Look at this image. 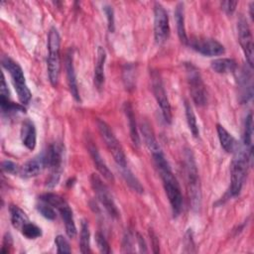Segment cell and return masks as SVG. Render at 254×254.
<instances>
[{"label": "cell", "mask_w": 254, "mask_h": 254, "mask_svg": "<svg viewBox=\"0 0 254 254\" xmlns=\"http://www.w3.org/2000/svg\"><path fill=\"white\" fill-rule=\"evenodd\" d=\"M44 168L46 167V157H45V152L34 157L33 159L29 160L26 162L20 169V175L23 178H33L38 176Z\"/></svg>", "instance_id": "obj_16"}, {"label": "cell", "mask_w": 254, "mask_h": 254, "mask_svg": "<svg viewBox=\"0 0 254 254\" xmlns=\"http://www.w3.org/2000/svg\"><path fill=\"white\" fill-rule=\"evenodd\" d=\"M185 246L188 247L189 249L187 250V252H194L191 248L194 247V242H193V237H192V231L191 229H189L186 233V237H185Z\"/></svg>", "instance_id": "obj_41"}, {"label": "cell", "mask_w": 254, "mask_h": 254, "mask_svg": "<svg viewBox=\"0 0 254 254\" xmlns=\"http://www.w3.org/2000/svg\"><path fill=\"white\" fill-rule=\"evenodd\" d=\"M55 243L57 246L58 253H70V247L67 240L63 235H58L55 238Z\"/></svg>", "instance_id": "obj_36"}, {"label": "cell", "mask_w": 254, "mask_h": 254, "mask_svg": "<svg viewBox=\"0 0 254 254\" xmlns=\"http://www.w3.org/2000/svg\"><path fill=\"white\" fill-rule=\"evenodd\" d=\"M186 173L191 207L194 210H197L200 207L201 203V190L196 164L190 150H188L186 152Z\"/></svg>", "instance_id": "obj_4"}, {"label": "cell", "mask_w": 254, "mask_h": 254, "mask_svg": "<svg viewBox=\"0 0 254 254\" xmlns=\"http://www.w3.org/2000/svg\"><path fill=\"white\" fill-rule=\"evenodd\" d=\"M90 184H91V187H92L98 200L103 205V207L106 209L108 214L114 218L119 217V214H120L119 210L113 200V197H112L108 188L101 181V179L97 175L92 174L90 177Z\"/></svg>", "instance_id": "obj_10"}, {"label": "cell", "mask_w": 254, "mask_h": 254, "mask_svg": "<svg viewBox=\"0 0 254 254\" xmlns=\"http://www.w3.org/2000/svg\"><path fill=\"white\" fill-rule=\"evenodd\" d=\"M230 165V189L229 196H236L240 193L243 187L248 169L252 162V150L245 147L237 148Z\"/></svg>", "instance_id": "obj_2"}, {"label": "cell", "mask_w": 254, "mask_h": 254, "mask_svg": "<svg viewBox=\"0 0 254 254\" xmlns=\"http://www.w3.org/2000/svg\"><path fill=\"white\" fill-rule=\"evenodd\" d=\"M151 80H152V90L161 108L162 115L165 121L170 124L172 122V109L167 96V92L164 87L162 77L157 70H153L151 72Z\"/></svg>", "instance_id": "obj_11"}, {"label": "cell", "mask_w": 254, "mask_h": 254, "mask_svg": "<svg viewBox=\"0 0 254 254\" xmlns=\"http://www.w3.org/2000/svg\"><path fill=\"white\" fill-rule=\"evenodd\" d=\"M150 236H151V240H152V245H153V251L155 253L159 252V241L157 239V236L154 234L153 231H151L150 229Z\"/></svg>", "instance_id": "obj_45"}, {"label": "cell", "mask_w": 254, "mask_h": 254, "mask_svg": "<svg viewBox=\"0 0 254 254\" xmlns=\"http://www.w3.org/2000/svg\"><path fill=\"white\" fill-rule=\"evenodd\" d=\"M103 11H104V14L106 15V19H107V26H108V30L110 33H113L114 32V12H113V9L111 6L109 5H105L103 7Z\"/></svg>", "instance_id": "obj_37"}, {"label": "cell", "mask_w": 254, "mask_h": 254, "mask_svg": "<svg viewBox=\"0 0 254 254\" xmlns=\"http://www.w3.org/2000/svg\"><path fill=\"white\" fill-rule=\"evenodd\" d=\"M60 47H61V38L58 30L55 27H52L48 35V74L50 82L53 86H57L60 77L61 70V56H60Z\"/></svg>", "instance_id": "obj_3"}, {"label": "cell", "mask_w": 254, "mask_h": 254, "mask_svg": "<svg viewBox=\"0 0 254 254\" xmlns=\"http://www.w3.org/2000/svg\"><path fill=\"white\" fill-rule=\"evenodd\" d=\"M0 105H1V110L3 114L6 115H12L16 114L17 112H24L26 111L25 107L22 104H17L12 101H10L9 98L6 97H0Z\"/></svg>", "instance_id": "obj_29"}, {"label": "cell", "mask_w": 254, "mask_h": 254, "mask_svg": "<svg viewBox=\"0 0 254 254\" xmlns=\"http://www.w3.org/2000/svg\"><path fill=\"white\" fill-rule=\"evenodd\" d=\"M170 25L169 16L165 8L160 3L154 6V35L157 44H163L169 37Z\"/></svg>", "instance_id": "obj_13"}, {"label": "cell", "mask_w": 254, "mask_h": 254, "mask_svg": "<svg viewBox=\"0 0 254 254\" xmlns=\"http://www.w3.org/2000/svg\"><path fill=\"white\" fill-rule=\"evenodd\" d=\"M0 97H6L9 98V89L7 87L4 75H2V79H1V87H0Z\"/></svg>", "instance_id": "obj_43"}, {"label": "cell", "mask_w": 254, "mask_h": 254, "mask_svg": "<svg viewBox=\"0 0 254 254\" xmlns=\"http://www.w3.org/2000/svg\"><path fill=\"white\" fill-rule=\"evenodd\" d=\"M122 169V176L126 182V184L136 192L139 193H143L144 192V189L142 187V185L140 184V182L137 180V178L132 174V172L130 170L126 168H121Z\"/></svg>", "instance_id": "obj_31"}, {"label": "cell", "mask_w": 254, "mask_h": 254, "mask_svg": "<svg viewBox=\"0 0 254 254\" xmlns=\"http://www.w3.org/2000/svg\"><path fill=\"white\" fill-rule=\"evenodd\" d=\"M21 140L23 145L29 149L34 150L37 143V133L36 127L33 121L26 119L23 121L21 126Z\"/></svg>", "instance_id": "obj_19"}, {"label": "cell", "mask_w": 254, "mask_h": 254, "mask_svg": "<svg viewBox=\"0 0 254 254\" xmlns=\"http://www.w3.org/2000/svg\"><path fill=\"white\" fill-rule=\"evenodd\" d=\"M249 9H250V17L253 19V9H254V2H252V3L250 4V7H249Z\"/></svg>", "instance_id": "obj_46"}, {"label": "cell", "mask_w": 254, "mask_h": 254, "mask_svg": "<svg viewBox=\"0 0 254 254\" xmlns=\"http://www.w3.org/2000/svg\"><path fill=\"white\" fill-rule=\"evenodd\" d=\"M252 135H253V116L250 112L244 121V130H243V144L244 147L253 150L252 148Z\"/></svg>", "instance_id": "obj_28"}, {"label": "cell", "mask_w": 254, "mask_h": 254, "mask_svg": "<svg viewBox=\"0 0 254 254\" xmlns=\"http://www.w3.org/2000/svg\"><path fill=\"white\" fill-rule=\"evenodd\" d=\"M134 70H135V67L131 64H126L125 69L123 70V78H124L125 86L127 89L133 88L134 86Z\"/></svg>", "instance_id": "obj_34"}, {"label": "cell", "mask_w": 254, "mask_h": 254, "mask_svg": "<svg viewBox=\"0 0 254 254\" xmlns=\"http://www.w3.org/2000/svg\"><path fill=\"white\" fill-rule=\"evenodd\" d=\"M63 155L64 147L59 142L52 144L45 152L46 167L50 169V176L47 181L49 188H54L60 181L63 172Z\"/></svg>", "instance_id": "obj_7"}, {"label": "cell", "mask_w": 254, "mask_h": 254, "mask_svg": "<svg viewBox=\"0 0 254 254\" xmlns=\"http://www.w3.org/2000/svg\"><path fill=\"white\" fill-rule=\"evenodd\" d=\"M136 236H137V242H138V245H139L140 251H141V252H144V253L148 252V250H147V246H146V242H145L144 238H143L139 233H137V234H136Z\"/></svg>", "instance_id": "obj_44"}, {"label": "cell", "mask_w": 254, "mask_h": 254, "mask_svg": "<svg viewBox=\"0 0 254 254\" xmlns=\"http://www.w3.org/2000/svg\"><path fill=\"white\" fill-rule=\"evenodd\" d=\"M20 169H21V167H19L16 163H14L12 161L6 160V161L2 162V170L6 173L15 175V174L20 173Z\"/></svg>", "instance_id": "obj_38"}, {"label": "cell", "mask_w": 254, "mask_h": 254, "mask_svg": "<svg viewBox=\"0 0 254 254\" xmlns=\"http://www.w3.org/2000/svg\"><path fill=\"white\" fill-rule=\"evenodd\" d=\"M21 232L25 237L29 239H35L42 235V229L30 221L23 225V227L21 228Z\"/></svg>", "instance_id": "obj_32"}, {"label": "cell", "mask_w": 254, "mask_h": 254, "mask_svg": "<svg viewBox=\"0 0 254 254\" xmlns=\"http://www.w3.org/2000/svg\"><path fill=\"white\" fill-rule=\"evenodd\" d=\"M87 149H88V152H89V154L92 158V161H93L96 169L98 170V172L103 176V178L105 180L113 183L114 177H113L112 172L109 170V168L107 167V165L101 158L96 146L93 144V142L91 140H87Z\"/></svg>", "instance_id": "obj_17"}, {"label": "cell", "mask_w": 254, "mask_h": 254, "mask_svg": "<svg viewBox=\"0 0 254 254\" xmlns=\"http://www.w3.org/2000/svg\"><path fill=\"white\" fill-rule=\"evenodd\" d=\"M133 245L132 242V234L130 232H126L123 238V251L125 252H133V249L131 248Z\"/></svg>", "instance_id": "obj_40"}, {"label": "cell", "mask_w": 254, "mask_h": 254, "mask_svg": "<svg viewBox=\"0 0 254 254\" xmlns=\"http://www.w3.org/2000/svg\"><path fill=\"white\" fill-rule=\"evenodd\" d=\"M97 58L94 66V85L100 90L104 84V64L106 61V52L102 47L97 48Z\"/></svg>", "instance_id": "obj_20"}, {"label": "cell", "mask_w": 254, "mask_h": 254, "mask_svg": "<svg viewBox=\"0 0 254 254\" xmlns=\"http://www.w3.org/2000/svg\"><path fill=\"white\" fill-rule=\"evenodd\" d=\"M9 211H10L12 225L15 228L21 230L23 225L29 221L28 216L26 215V213L24 212L23 209H21L19 206L14 205V204H11L9 206Z\"/></svg>", "instance_id": "obj_26"}, {"label": "cell", "mask_w": 254, "mask_h": 254, "mask_svg": "<svg viewBox=\"0 0 254 254\" xmlns=\"http://www.w3.org/2000/svg\"><path fill=\"white\" fill-rule=\"evenodd\" d=\"M95 241H96L97 247H98V249H99V251L101 253L109 254L111 252L109 243L107 242L106 238L104 237V235L101 232H96V234H95Z\"/></svg>", "instance_id": "obj_35"}, {"label": "cell", "mask_w": 254, "mask_h": 254, "mask_svg": "<svg viewBox=\"0 0 254 254\" xmlns=\"http://www.w3.org/2000/svg\"><path fill=\"white\" fill-rule=\"evenodd\" d=\"M185 66H186L190 91V95L192 97L193 102L198 106L205 105L207 101L206 89L202 81V78L200 76L199 70L191 64H186Z\"/></svg>", "instance_id": "obj_9"}, {"label": "cell", "mask_w": 254, "mask_h": 254, "mask_svg": "<svg viewBox=\"0 0 254 254\" xmlns=\"http://www.w3.org/2000/svg\"><path fill=\"white\" fill-rule=\"evenodd\" d=\"M36 207H37V210L47 219L54 220L56 218V216H57L54 207L51 204H49V203H47V202H45L43 200H41V202L38 203Z\"/></svg>", "instance_id": "obj_33"}, {"label": "cell", "mask_w": 254, "mask_h": 254, "mask_svg": "<svg viewBox=\"0 0 254 254\" xmlns=\"http://www.w3.org/2000/svg\"><path fill=\"white\" fill-rule=\"evenodd\" d=\"M40 199L51 204L54 208L58 209L61 213V216L64 220V227H65V232L69 238H73L76 235V227L73 219V214L72 210L70 209L68 203L65 201L64 197H62L59 194L53 193V192H48L44 193L40 196Z\"/></svg>", "instance_id": "obj_6"}, {"label": "cell", "mask_w": 254, "mask_h": 254, "mask_svg": "<svg viewBox=\"0 0 254 254\" xmlns=\"http://www.w3.org/2000/svg\"><path fill=\"white\" fill-rule=\"evenodd\" d=\"M211 68L217 73L234 72L237 69V63L233 59L222 58L211 62Z\"/></svg>", "instance_id": "obj_24"}, {"label": "cell", "mask_w": 254, "mask_h": 254, "mask_svg": "<svg viewBox=\"0 0 254 254\" xmlns=\"http://www.w3.org/2000/svg\"><path fill=\"white\" fill-rule=\"evenodd\" d=\"M237 4V1H223L221 2V7L227 14H232L235 11Z\"/></svg>", "instance_id": "obj_42"}, {"label": "cell", "mask_w": 254, "mask_h": 254, "mask_svg": "<svg viewBox=\"0 0 254 254\" xmlns=\"http://www.w3.org/2000/svg\"><path fill=\"white\" fill-rule=\"evenodd\" d=\"M237 30H238V39L240 46L243 50L245 55L246 61L249 66L252 68L254 64V51H253V38L250 31V28L247 24V21L241 17L237 23Z\"/></svg>", "instance_id": "obj_14"}, {"label": "cell", "mask_w": 254, "mask_h": 254, "mask_svg": "<svg viewBox=\"0 0 254 254\" xmlns=\"http://www.w3.org/2000/svg\"><path fill=\"white\" fill-rule=\"evenodd\" d=\"M90 233L88 223L85 220H82L81 227H80V235H79V248L80 252L83 254L90 253Z\"/></svg>", "instance_id": "obj_27"}, {"label": "cell", "mask_w": 254, "mask_h": 254, "mask_svg": "<svg viewBox=\"0 0 254 254\" xmlns=\"http://www.w3.org/2000/svg\"><path fill=\"white\" fill-rule=\"evenodd\" d=\"M64 66H65L66 78H67V84H68L69 91L76 101H80L78 87H77V81H76V75H75V70H74V65H73V59H72V54L70 51H68L65 56Z\"/></svg>", "instance_id": "obj_18"}, {"label": "cell", "mask_w": 254, "mask_h": 254, "mask_svg": "<svg viewBox=\"0 0 254 254\" xmlns=\"http://www.w3.org/2000/svg\"><path fill=\"white\" fill-rule=\"evenodd\" d=\"M140 130L144 138V142L147 146V148L150 150V152L153 154H157L162 152V149L155 137V134L153 132V129L151 125L147 121H142L140 124Z\"/></svg>", "instance_id": "obj_21"}, {"label": "cell", "mask_w": 254, "mask_h": 254, "mask_svg": "<svg viewBox=\"0 0 254 254\" xmlns=\"http://www.w3.org/2000/svg\"><path fill=\"white\" fill-rule=\"evenodd\" d=\"M13 246V239L12 236L9 232H6L4 237H3V242H2V248H1V253L7 254L10 252V249Z\"/></svg>", "instance_id": "obj_39"}, {"label": "cell", "mask_w": 254, "mask_h": 254, "mask_svg": "<svg viewBox=\"0 0 254 254\" xmlns=\"http://www.w3.org/2000/svg\"><path fill=\"white\" fill-rule=\"evenodd\" d=\"M188 45L199 54L207 57L220 56L225 52L222 44L210 38L192 37L188 40Z\"/></svg>", "instance_id": "obj_12"}, {"label": "cell", "mask_w": 254, "mask_h": 254, "mask_svg": "<svg viewBox=\"0 0 254 254\" xmlns=\"http://www.w3.org/2000/svg\"><path fill=\"white\" fill-rule=\"evenodd\" d=\"M152 156L155 166L158 169L160 177L163 181V186L170 201L174 216H178L181 213L183 206V195L179 182L172 173L171 167L167 162L163 152L153 154Z\"/></svg>", "instance_id": "obj_1"}, {"label": "cell", "mask_w": 254, "mask_h": 254, "mask_svg": "<svg viewBox=\"0 0 254 254\" xmlns=\"http://www.w3.org/2000/svg\"><path fill=\"white\" fill-rule=\"evenodd\" d=\"M123 109H124L125 115L127 117V120H128L131 141H132V143L135 147L139 148V146H140V137H139L137 124H136V120H135V114H134V111H133V108H132V105L130 104V102H125L124 106H123Z\"/></svg>", "instance_id": "obj_22"}, {"label": "cell", "mask_w": 254, "mask_h": 254, "mask_svg": "<svg viewBox=\"0 0 254 254\" xmlns=\"http://www.w3.org/2000/svg\"><path fill=\"white\" fill-rule=\"evenodd\" d=\"M175 19H176V24H177V31H178V36L180 38V41L187 45L188 44V36L186 32V27H185V16H184V4L179 3L176 7L175 10Z\"/></svg>", "instance_id": "obj_25"}, {"label": "cell", "mask_w": 254, "mask_h": 254, "mask_svg": "<svg viewBox=\"0 0 254 254\" xmlns=\"http://www.w3.org/2000/svg\"><path fill=\"white\" fill-rule=\"evenodd\" d=\"M96 124L98 127L100 136L102 137L103 141L105 142V145L108 148L109 152L112 154L116 164L120 168H126L127 164H126V156H125L124 150H123L120 142L117 140V138L111 131L108 124L101 119H97Z\"/></svg>", "instance_id": "obj_8"}, {"label": "cell", "mask_w": 254, "mask_h": 254, "mask_svg": "<svg viewBox=\"0 0 254 254\" xmlns=\"http://www.w3.org/2000/svg\"><path fill=\"white\" fill-rule=\"evenodd\" d=\"M241 102H247L253 95L252 75L248 67L242 66L236 74Z\"/></svg>", "instance_id": "obj_15"}, {"label": "cell", "mask_w": 254, "mask_h": 254, "mask_svg": "<svg viewBox=\"0 0 254 254\" xmlns=\"http://www.w3.org/2000/svg\"><path fill=\"white\" fill-rule=\"evenodd\" d=\"M185 110H186V117H187L188 126H189L192 136L193 137H198L199 129H198V126H197L196 118H195V115H194V112L192 110L191 105L187 100L185 101Z\"/></svg>", "instance_id": "obj_30"}, {"label": "cell", "mask_w": 254, "mask_h": 254, "mask_svg": "<svg viewBox=\"0 0 254 254\" xmlns=\"http://www.w3.org/2000/svg\"><path fill=\"white\" fill-rule=\"evenodd\" d=\"M2 65L6 70H8L12 77V81L20 102L22 104H28L32 98V93L26 84L22 67L8 57L2 58Z\"/></svg>", "instance_id": "obj_5"}, {"label": "cell", "mask_w": 254, "mask_h": 254, "mask_svg": "<svg viewBox=\"0 0 254 254\" xmlns=\"http://www.w3.org/2000/svg\"><path fill=\"white\" fill-rule=\"evenodd\" d=\"M216 131H217L220 145L223 148V150L227 153L235 152L236 149L238 148V145L234 137L223 126L219 124L216 125Z\"/></svg>", "instance_id": "obj_23"}]
</instances>
